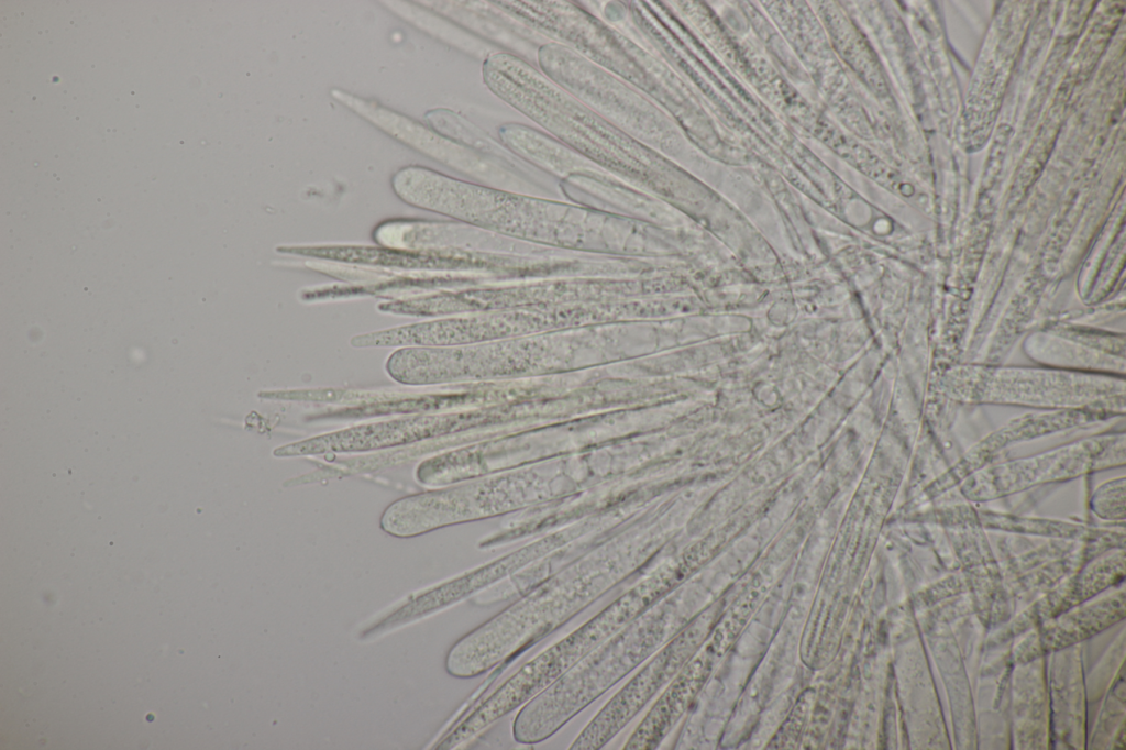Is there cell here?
I'll list each match as a JSON object with an SVG mask.
<instances>
[{"label": "cell", "mask_w": 1126, "mask_h": 750, "mask_svg": "<svg viewBox=\"0 0 1126 750\" xmlns=\"http://www.w3.org/2000/svg\"><path fill=\"white\" fill-rule=\"evenodd\" d=\"M644 585L627 593L573 635L551 647L525 664L510 682L523 698H531L550 685L581 659L588 650L622 625L641 614L654 595L643 594Z\"/></svg>", "instance_id": "cell-1"}, {"label": "cell", "mask_w": 1126, "mask_h": 750, "mask_svg": "<svg viewBox=\"0 0 1126 750\" xmlns=\"http://www.w3.org/2000/svg\"><path fill=\"white\" fill-rule=\"evenodd\" d=\"M446 115L441 118V120L446 123L443 130L448 136L483 153H489L494 156H510L511 152L503 143H497L481 129L454 113L446 112Z\"/></svg>", "instance_id": "cell-2"}]
</instances>
